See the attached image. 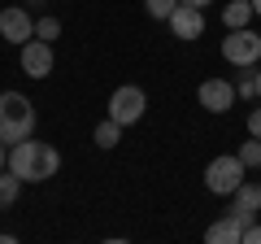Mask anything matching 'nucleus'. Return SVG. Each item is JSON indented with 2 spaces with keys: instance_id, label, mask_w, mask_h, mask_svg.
Masks as SVG:
<instances>
[{
  "instance_id": "nucleus-21",
  "label": "nucleus",
  "mask_w": 261,
  "mask_h": 244,
  "mask_svg": "<svg viewBox=\"0 0 261 244\" xmlns=\"http://www.w3.org/2000/svg\"><path fill=\"white\" fill-rule=\"evenodd\" d=\"M178 5H192V9H209L214 0H178Z\"/></svg>"
},
{
  "instance_id": "nucleus-25",
  "label": "nucleus",
  "mask_w": 261,
  "mask_h": 244,
  "mask_svg": "<svg viewBox=\"0 0 261 244\" xmlns=\"http://www.w3.org/2000/svg\"><path fill=\"white\" fill-rule=\"evenodd\" d=\"M257 183H261V179H257Z\"/></svg>"
},
{
  "instance_id": "nucleus-23",
  "label": "nucleus",
  "mask_w": 261,
  "mask_h": 244,
  "mask_svg": "<svg viewBox=\"0 0 261 244\" xmlns=\"http://www.w3.org/2000/svg\"><path fill=\"white\" fill-rule=\"evenodd\" d=\"M257 101H261V66H257Z\"/></svg>"
},
{
  "instance_id": "nucleus-10",
  "label": "nucleus",
  "mask_w": 261,
  "mask_h": 244,
  "mask_svg": "<svg viewBox=\"0 0 261 244\" xmlns=\"http://www.w3.org/2000/svg\"><path fill=\"white\" fill-rule=\"evenodd\" d=\"M231 214L240 218V223H252V218H261V183H248V179H244L240 188L231 192Z\"/></svg>"
},
{
  "instance_id": "nucleus-7",
  "label": "nucleus",
  "mask_w": 261,
  "mask_h": 244,
  "mask_svg": "<svg viewBox=\"0 0 261 244\" xmlns=\"http://www.w3.org/2000/svg\"><path fill=\"white\" fill-rule=\"evenodd\" d=\"M196 101H200V109H209V113L222 118L240 96H235V83H226V79H205V83L196 87Z\"/></svg>"
},
{
  "instance_id": "nucleus-13",
  "label": "nucleus",
  "mask_w": 261,
  "mask_h": 244,
  "mask_svg": "<svg viewBox=\"0 0 261 244\" xmlns=\"http://www.w3.org/2000/svg\"><path fill=\"white\" fill-rule=\"evenodd\" d=\"M18 197H22V179L13 170H0V209L18 205Z\"/></svg>"
},
{
  "instance_id": "nucleus-24",
  "label": "nucleus",
  "mask_w": 261,
  "mask_h": 244,
  "mask_svg": "<svg viewBox=\"0 0 261 244\" xmlns=\"http://www.w3.org/2000/svg\"><path fill=\"white\" fill-rule=\"evenodd\" d=\"M252 9H257V18H261V0H252Z\"/></svg>"
},
{
  "instance_id": "nucleus-6",
  "label": "nucleus",
  "mask_w": 261,
  "mask_h": 244,
  "mask_svg": "<svg viewBox=\"0 0 261 244\" xmlns=\"http://www.w3.org/2000/svg\"><path fill=\"white\" fill-rule=\"evenodd\" d=\"M18 61H22V75H27V79H48V75H53V66H57L53 44H48V39H39V35L22 44Z\"/></svg>"
},
{
  "instance_id": "nucleus-11",
  "label": "nucleus",
  "mask_w": 261,
  "mask_h": 244,
  "mask_svg": "<svg viewBox=\"0 0 261 244\" xmlns=\"http://www.w3.org/2000/svg\"><path fill=\"white\" fill-rule=\"evenodd\" d=\"M205 240L209 244H244V223L235 214H222L218 223L205 227Z\"/></svg>"
},
{
  "instance_id": "nucleus-12",
  "label": "nucleus",
  "mask_w": 261,
  "mask_h": 244,
  "mask_svg": "<svg viewBox=\"0 0 261 244\" xmlns=\"http://www.w3.org/2000/svg\"><path fill=\"white\" fill-rule=\"evenodd\" d=\"M252 0H231V5H226L222 9V27L226 31H240V27H252Z\"/></svg>"
},
{
  "instance_id": "nucleus-20",
  "label": "nucleus",
  "mask_w": 261,
  "mask_h": 244,
  "mask_svg": "<svg viewBox=\"0 0 261 244\" xmlns=\"http://www.w3.org/2000/svg\"><path fill=\"white\" fill-rule=\"evenodd\" d=\"M248 135H257V140H261V105H257V109H248Z\"/></svg>"
},
{
  "instance_id": "nucleus-17",
  "label": "nucleus",
  "mask_w": 261,
  "mask_h": 244,
  "mask_svg": "<svg viewBox=\"0 0 261 244\" xmlns=\"http://www.w3.org/2000/svg\"><path fill=\"white\" fill-rule=\"evenodd\" d=\"M144 9H148V18H157V22H170V13L178 9V0H144Z\"/></svg>"
},
{
  "instance_id": "nucleus-16",
  "label": "nucleus",
  "mask_w": 261,
  "mask_h": 244,
  "mask_svg": "<svg viewBox=\"0 0 261 244\" xmlns=\"http://www.w3.org/2000/svg\"><path fill=\"white\" fill-rule=\"evenodd\" d=\"M235 96H240V101H252V96H257V66L235 79Z\"/></svg>"
},
{
  "instance_id": "nucleus-19",
  "label": "nucleus",
  "mask_w": 261,
  "mask_h": 244,
  "mask_svg": "<svg viewBox=\"0 0 261 244\" xmlns=\"http://www.w3.org/2000/svg\"><path fill=\"white\" fill-rule=\"evenodd\" d=\"M244 244H261V218L244 223Z\"/></svg>"
},
{
  "instance_id": "nucleus-14",
  "label": "nucleus",
  "mask_w": 261,
  "mask_h": 244,
  "mask_svg": "<svg viewBox=\"0 0 261 244\" xmlns=\"http://www.w3.org/2000/svg\"><path fill=\"white\" fill-rule=\"evenodd\" d=\"M92 144H96V149H113V144H122V122L105 118L100 127L92 131Z\"/></svg>"
},
{
  "instance_id": "nucleus-3",
  "label": "nucleus",
  "mask_w": 261,
  "mask_h": 244,
  "mask_svg": "<svg viewBox=\"0 0 261 244\" xmlns=\"http://www.w3.org/2000/svg\"><path fill=\"white\" fill-rule=\"evenodd\" d=\"M222 61L235 70H252L261 66V35L252 27H240V31H226L222 39Z\"/></svg>"
},
{
  "instance_id": "nucleus-15",
  "label": "nucleus",
  "mask_w": 261,
  "mask_h": 244,
  "mask_svg": "<svg viewBox=\"0 0 261 244\" xmlns=\"http://www.w3.org/2000/svg\"><path fill=\"white\" fill-rule=\"evenodd\" d=\"M240 161L248 170H261V140L257 135H248V144H240Z\"/></svg>"
},
{
  "instance_id": "nucleus-5",
  "label": "nucleus",
  "mask_w": 261,
  "mask_h": 244,
  "mask_svg": "<svg viewBox=\"0 0 261 244\" xmlns=\"http://www.w3.org/2000/svg\"><path fill=\"white\" fill-rule=\"evenodd\" d=\"M144 113H148V96H144V87H135V83L113 87V96H109V118H113V122L135 127Z\"/></svg>"
},
{
  "instance_id": "nucleus-22",
  "label": "nucleus",
  "mask_w": 261,
  "mask_h": 244,
  "mask_svg": "<svg viewBox=\"0 0 261 244\" xmlns=\"http://www.w3.org/2000/svg\"><path fill=\"white\" fill-rule=\"evenodd\" d=\"M9 166V149H5V140H0V170Z\"/></svg>"
},
{
  "instance_id": "nucleus-1",
  "label": "nucleus",
  "mask_w": 261,
  "mask_h": 244,
  "mask_svg": "<svg viewBox=\"0 0 261 244\" xmlns=\"http://www.w3.org/2000/svg\"><path fill=\"white\" fill-rule=\"evenodd\" d=\"M9 170L22 179V183H44V179H53L57 170H61V153L53 149V144L44 140H18L9 149Z\"/></svg>"
},
{
  "instance_id": "nucleus-2",
  "label": "nucleus",
  "mask_w": 261,
  "mask_h": 244,
  "mask_svg": "<svg viewBox=\"0 0 261 244\" xmlns=\"http://www.w3.org/2000/svg\"><path fill=\"white\" fill-rule=\"evenodd\" d=\"M35 131V105L22 92H0V140L18 144Z\"/></svg>"
},
{
  "instance_id": "nucleus-18",
  "label": "nucleus",
  "mask_w": 261,
  "mask_h": 244,
  "mask_svg": "<svg viewBox=\"0 0 261 244\" xmlns=\"http://www.w3.org/2000/svg\"><path fill=\"white\" fill-rule=\"evenodd\" d=\"M35 35H39V39H48V44H53V39L61 35V22H57L53 13H44V18H35Z\"/></svg>"
},
{
  "instance_id": "nucleus-9",
  "label": "nucleus",
  "mask_w": 261,
  "mask_h": 244,
  "mask_svg": "<svg viewBox=\"0 0 261 244\" xmlns=\"http://www.w3.org/2000/svg\"><path fill=\"white\" fill-rule=\"evenodd\" d=\"M170 31H174V39H183V44H192V39L205 35V9H192V5H178L174 13H170L166 22Z\"/></svg>"
},
{
  "instance_id": "nucleus-4",
  "label": "nucleus",
  "mask_w": 261,
  "mask_h": 244,
  "mask_svg": "<svg viewBox=\"0 0 261 244\" xmlns=\"http://www.w3.org/2000/svg\"><path fill=\"white\" fill-rule=\"evenodd\" d=\"M244 179H248V166L240 161V153H226V157H214L205 166V188L214 192V197H231L235 188H240Z\"/></svg>"
},
{
  "instance_id": "nucleus-8",
  "label": "nucleus",
  "mask_w": 261,
  "mask_h": 244,
  "mask_svg": "<svg viewBox=\"0 0 261 244\" xmlns=\"http://www.w3.org/2000/svg\"><path fill=\"white\" fill-rule=\"evenodd\" d=\"M0 35L22 48L27 39H35V18H31L22 5H9V9H0Z\"/></svg>"
}]
</instances>
